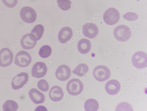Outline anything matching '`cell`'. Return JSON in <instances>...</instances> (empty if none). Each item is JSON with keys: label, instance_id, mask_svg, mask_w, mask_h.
Listing matches in <instances>:
<instances>
[{"label": "cell", "instance_id": "52a82bcc", "mask_svg": "<svg viewBox=\"0 0 147 111\" xmlns=\"http://www.w3.org/2000/svg\"><path fill=\"white\" fill-rule=\"evenodd\" d=\"M14 56L9 49L4 48L0 51V66L5 67L10 65L13 60Z\"/></svg>", "mask_w": 147, "mask_h": 111}, {"label": "cell", "instance_id": "5b68a950", "mask_svg": "<svg viewBox=\"0 0 147 111\" xmlns=\"http://www.w3.org/2000/svg\"><path fill=\"white\" fill-rule=\"evenodd\" d=\"M31 61V57L28 53L21 51L16 55L14 63L19 67H26L30 64Z\"/></svg>", "mask_w": 147, "mask_h": 111}, {"label": "cell", "instance_id": "277c9868", "mask_svg": "<svg viewBox=\"0 0 147 111\" xmlns=\"http://www.w3.org/2000/svg\"><path fill=\"white\" fill-rule=\"evenodd\" d=\"M93 75L96 80L100 82H103L109 78L110 72L107 67L101 65L94 68L93 72Z\"/></svg>", "mask_w": 147, "mask_h": 111}, {"label": "cell", "instance_id": "5bb4252c", "mask_svg": "<svg viewBox=\"0 0 147 111\" xmlns=\"http://www.w3.org/2000/svg\"><path fill=\"white\" fill-rule=\"evenodd\" d=\"M120 89L119 83L115 80H112L108 82L105 85V90L109 94L112 95L117 94Z\"/></svg>", "mask_w": 147, "mask_h": 111}, {"label": "cell", "instance_id": "4fadbf2b", "mask_svg": "<svg viewBox=\"0 0 147 111\" xmlns=\"http://www.w3.org/2000/svg\"><path fill=\"white\" fill-rule=\"evenodd\" d=\"M29 96L32 101L36 104L43 103L45 100L44 94L38 89H32L29 92Z\"/></svg>", "mask_w": 147, "mask_h": 111}, {"label": "cell", "instance_id": "3957f363", "mask_svg": "<svg viewBox=\"0 0 147 111\" xmlns=\"http://www.w3.org/2000/svg\"><path fill=\"white\" fill-rule=\"evenodd\" d=\"M120 14L118 11L114 8H109L105 12L103 19L106 24L113 25L117 23L119 20Z\"/></svg>", "mask_w": 147, "mask_h": 111}, {"label": "cell", "instance_id": "e0dca14e", "mask_svg": "<svg viewBox=\"0 0 147 111\" xmlns=\"http://www.w3.org/2000/svg\"><path fill=\"white\" fill-rule=\"evenodd\" d=\"M20 42L22 47L27 50L33 48L37 42V41L33 40L31 38L30 33L24 35L21 39Z\"/></svg>", "mask_w": 147, "mask_h": 111}, {"label": "cell", "instance_id": "8992f818", "mask_svg": "<svg viewBox=\"0 0 147 111\" xmlns=\"http://www.w3.org/2000/svg\"><path fill=\"white\" fill-rule=\"evenodd\" d=\"M20 15L22 20L26 23H32L36 18V14L35 10L29 7H25L21 9Z\"/></svg>", "mask_w": 147, "mask_h": 111}, {"label": "cell", "instance_id": "ffe728a7", "mask_svg": "<svg viewBox=\"0 0 147 111\" xmlns=\"http://www.w3.org/2000/svg\"><path fill=\"white\" fill-rule=\"evenodd\" d=\"M84 107L86 111H96L98 109L99 105L96 100L90 99L85 102Z\"/></svg>", "mask_w": 147, "mask_h": 111}, {"label": "cell", "instance_id": "d6986e66", "mask_svg": "<svg viewBox=\"0 0 147 111\" xmlns=\"http://www.w3.org/2000/svg\"><path fill=\"white\" fill-rule=\"evenodd\" d=\"M44 31V28L41 24L36 25L30 33L31 38L35 41L40 40L43 35Z\"/></svg>", "mask_w": 147, "mask_h": 111}, {"label": "cell", "instance_id": "cb8c5ba5", "mask_svg": "<svg viewBox=\"0 0 147 111\" xmlns=\"http://www.w3.org/2000/svg\"><path fill=\"white\" fill-rule=\"evenodd\" d=\"M57 3L58 6L64 11L69 10L71 7V2L69 0H57Z\"/></svg>", "mask_w": 147, "mask_h": 111}, {"label": "cell", "instance_id": "7c38bea8", "mask_svg": "<svg viewBox=\"0 0 147 111\" xmlns=\"http://www.w3.org/2000/svg\"><path fill=\"white\" fill-rule=\"evenodd\" d=\"M71 70L70 68L65 65H61L57 69L55 76L57 79L61 81L67 80L70 77Z\"/></svg>", "mask_w": 147, "mask_h": 111}, {"label": "cell", "instance_id": "ac0fdd59", "mask_svg": "<svg viewBox=\"0 0 147 111\" xmlns=\"http://www.w3.org/2000/svg\"><path fill=\"white\" fill-rule=\"evenodd\" d=\"M91 48V43L88 39H81L78 44V48L81 54H85L88 53Z\"/></svg>", "mask_w": 147, "mask_h": 111}, {"label": "cell", "instance_id": "2e32d148", "mask_svg": "<svg viewBox=\"0 0 147 111\" xmlns=\"http://www.w3.org/2000/svg\"><path fill=\"white\" fill-rule=\"evenodd\" d=\"M72 35L71 29L69 27H65L59 32L58 35V40L61 43H65L71 39Z\"/></svg>", "mask_w": 147, "mask_h": 111}, {"label": "cell", "instance_id": "d4e9b609", "mask_svg": "<svg viewBox=\"0 0 147 111\" xmlns=\"http://www.w3.org/2000/svg\"><path fill=\"white\" fill-rule=\"evenodd\" d=\"M37 85L38 89L43 92L48 91L49 88L48 83L44 79L39 81Z\"/></svg>", "mask_w": 147, "mask_h": 111}, {"label": "cell", "instance_id": "4316f807", "mask_svg": "<svg viewBox=\"0 0 147 111\" xmlns=\"http://www.w3.org/2000/svg\"><path fill=\"white\" fill-rule=\"evenodd\" d=\"M2 1L5 6L9 8L15 7L18 3V0H2Z\"/></svg>", "mask_w": 147, "mask_h": 111}, {"label": "cell", "instance_id": "9a60e30c", "mask_svg": "<svg viewBox=\"0 0 147 111\" xmlns=\"http://www.w3.org/2000/svg\"><path fill=\"white\" fill-rule=\"evenodd\" d=\"M51 99L55 102H58L62 99L64 93L62 89L57 86H53L49 93Z\"/></svg>", "mask_w": 147, "mask_h": 111}, {"label": "cell", "instance_id": "30bf717a", "mask_svg": "<svg viewBox=\"0 0 147 111\" xmlns=\"http://www.w3.org/2000/svg\"><path fill=\"white\" fill-rule=\"evenodd\" d=\"M47 70V67L45 63L42 62H37L32 68V76L36 78L43 77L46 75Z\"/></svg>", "mask_w": 147, "mask_h": 111}, {"label": "cell", "instance_id": "7a4b0ae2", "mask_svg": "<svg viewBox=\"0 0 147 111\" xmlns=\"http://www.w3.org/2000/svg\"><path fill=\"white\" fill-rule=\"evenodd\" d=\"M83 89L82 83L79 79H73L70 80L67 85V90L70 95H77L80 94Z\"/></svg>", "mask_w": 147, "mask_h": 111}, {"label": "cell", "instance_id": "484cf974", "mask_svg": "<svg viewBox=\"0 0 147 111\" xmlns=\"http://www.w3.org/2000/svg\"><path fill=\"white\" fill-rule=\"evenodd\" d=\"M123 17L125 19L129 21L136 20L138 18V15L132 12H129L124 15Z\"/></svg>", "mask_w": 147, "mask_h": 111}, {"label": "cell", "instance_id": "603a6c76", "mask_svg": "<svg viewBox=\"0 0 147 111\" xmlns=\"http://www.w3.org/2000/svg\"><path fill=\"white\" fill-rule=\"evenodd\" d=\"M52 52V50L51 47L48 45H45L40 48L39 52V54L41 58H46L50 56Z\"/></svg>", "mask_w": 147, "mask_h": 111}, {"label": "cell", "instance_id": "83f0119b", "mask_svg": "<svg viewBox=\"0 0 147 111\" xmlns=\"http://www.w3.org/2000/svg\"><path fill=\"white\" fill-rule=\"evenodd\" d=\"M140 1V0H137V1Z\"/></svg>", "mask_w": 147, "mask_h": 111}, {"label": "cell", "instance_id": "6da1fadb", "mask_svg": "<svg viewBox=\"0 0 147 111\" xmlns=\"http://www.w3.org/2000/svg\"><path fill=\"white\" fill-rule=\"evenodd\" d=\"M115 39L120 42H125L128 40L131 35L130 29L124 25L119 26L116 27L114 32Z\"/></svg>", "mask_w": 147, "mask_h": 111}, {"label": "cell", "instance_id": "7402d4cb", "mask_svg": "<svg viewBox=\"0 0 147 111\" xmlns=\"http://www.w3.org/2000/svg\"><path fill=\"white\" fill-rule=\"evenodd\" d=\"M18 106L15 102L12 100H7L4 104L3 109L4 111H16L18 109Z\"/></svg>", "mask_w": 147, "mask_h": 111}, {"label": "cell", "instance_id": "8fae6325", "mask_svg": "<svg viewBox=\"0 0 147 111\" xmlns=\"http://www.w3.org/2000/svg\"><path fill=\"white\" fill-rule=\"evenodd\" d=\"M82 32L87 37L92 39L95 38L98 33L99 30L97 26L93 23H87L84 25Z\"/></svg>", "mask_w": 147, "mask_h": 111}, {"label": "cell", "instance_id": "44dd1931", "mask_svg": "<svg viewBox=\"0 0 147 111\" xmlns=\"http://www.w3.org/2000/svg\"><path fill=\"white\" fill-rule=\"evenodd\" d=\"M89 70L87 65L84 64L79 65L73 71V73L79 76H82L87 73Z\"/></svg>", "mask_w": 147, "mask_h": 111}, {"label": "cell", "instance_id": "ba28073f", "mask_svg": "<svg viewBox=\"0 0 147 111\" xmlns=\"http://www.w3.org/2000/svg\"><path fill=\"white\" fill-rule=\"evenodd\" d=\"M132 62L134 66L138 69L146 68L147 66L146 54L142 51L136 53L132 57Z\"/></svg>", "mask_w": 147, "mask_h": 111}, {"label": "cell", "instance_id": "9c48e42d", "mask_svg": "<svg viewBox=\"0 0 147 111\" xmlns=\"http://www.w3.org/2000/svg\"><path fill=\"white\" fill-rule=\"evenodd\" d=\"M29 79L28 74L25 72H21L14 78L11 82L12 88L17 90L22 88L28 82Z\"/></svg>", "mask_w": 147, "mask_h": 111}]
</instances>
